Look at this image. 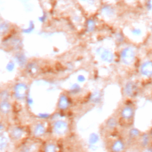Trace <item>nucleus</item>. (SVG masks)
Here are the masks:
<instances>
[{
    "label": "nucleus",
    "mask_w": 152,
    "mask_h": 152,
    "mask_svg": "<svg viewBox=\"0 0 152 152\" xmlns=\"http://www.w3.org/2000/svg\"><path fill=\"white\" fill-rule=\"evenodd\" d=\"M26 99H27V103H28V105H32L33 104V99L30 97H26Z\"/></svg>",
    "instance_id": "473e14b6"
},
{
    "label": "nucleus",
    "mask_w": 152,
    "mask_h": 152,
    "mask_svg": "<svg viewBox=\"0 0 152 152\" xmlns=\"http://www.w3.org/2000/svg\"><path fill=\"white\" fill-rule=\"evenodd\" d=\"M27 70L30 74L34 75V74H36L38 71V66L34 63H30L27 65Z\"/></svg>",
    "instance_id": "412c9836"
},
{
    "label": "nucleus",
    "mask_w": 152,
    "mask_h": 152,
    "mask_svg": "<svg viewBox=\"0 0 152 152\" xmlns=\"http://www.w3.org/2000/svg\"><path fill=\"white\" fill-rule=\"evenodd\" d=\"M106 125L110 129H115L118 125V121L114 117L109 118L106 122Z\"/></svg>",
    "instance_id": "2eb2a0df"
},
{
    "label": "nucleus",
    "mask_w": 152,
    "mask_h": 152,
    "mask_svg": "<svg viewBox=\"0 0 152 152\" xmlns=\"http://www.w3.org/2000/svg\"><path fill=\"white\" fill-rule=\"evenodd\" d=\"M77 81L80 83H83L86 81V77L83 75H79L77 77Z\"/></svg>",
    "instance_id": "2f4dec72"
},
{
    "label": "nucleus",
    "mask_w": 152,
    "mask_h": 152,
    "mask_svg": "<svg viewBox=\"0 0 152 152\" xmlns=\"http://www.w3.org/2000/svg\"><path fill=\"white\" fill-rule=\"evenodd\" d=\"M146 8L148 11L152 10V2L151 0H148L146 3Z\"/></svg>",
    "instance_id": "7c9ffc66"
},
{
    "label": "nucleus",
    "mask_w": 152,
    "mask_h": 152,
    "mask_svg": "<svg viewBox=\"0 0 152 152\" xmlns=\"http://www.w3.org/2000/svg\"><path fill=\"white\" fill-rule=\"evenodd\" d=\"M70 105V101L65 94H61L58 102V107L61 110L67 109Z\"/></svg>",
    "instance_id": "1a4fd4ad"
},
{
    "label": "nucleus",
    "mask_w": 152,
    "mask_h": 152,
    "mask_svg": "<svg viewBox=\"0 0 152 152\" xmlns=\"http://www.w3.org/2000/svg\"><path fill=\"white\" fill-rule=\"evenodd\" d=\"M10 94L7 90H2L0 92V99L1 101H8Z\"/></svg>",
    "instance_id": "b1692460"
},
{
    "label": "nucleus",
    "mask_w": 152,
    "mask_h": 152,
    "mask_svg": "<svg viewBox=\"0 0 152 152\" xmlns=\"http://www.w3.org/2000/svg\"><path fill=\"white\" fill-rule=\"evenodd\" d=\"M45 152H56V146L53 143H49L45 146Z\"/></svg>",
    "instance_id": "5701e85b"
},
{
    "label": "nucleus",
    "mask_w": 152,
    "mask_h": 152,
    "mask_svg": "<svg viewBox=\"0 0 152 152\" xmlns=\"http://www.w3.org/2000/svg\"><path fill=\"white\" fill-rule=\"evenodd\" d=\"M38 117L41 119H48L50 117V115L47 113H41L38 114Z\"/></svg>",
    "instance_id": "c85d7f7f"
},
{
    "label": "nucleus",
    "mask_w": 152,
    "mask_h": 152,
    "mask_svg": "<svg viewBox=\"0 0 152 152\" xmlns=\"http://www.w3.org/2000/svg\"><path fill=\"white\" fill-rule=\"evenodd\" d=\"M120 115L122 119L129 120L132 119L134 115V109L129 106H125L121 109Z\"/></svg>",
    "instance_id": "6e6552de"
},
{
    "label": "nucleus",
    "mask_w": 152,
    "mask_h": 152,
    "mask_svg": "<svg viewBox=\"0 0 152 152\" xmlns=\"http://www.w3.org/2000/svg\"><path fill=\"white\" fill-rule=\"evenodd\" d=\"M99 141V136L96 133H91L88 138L89 145H94Z\"/></svg>",
    "instance_id": "6ab92c4d"
},
{
    "label": "nucleus",
    "mask_w": 152,
    "mask_h": 152,
    "mask_svg": "<svg viewBox=\"0 0 152 152\" xmlns=\"http://www.w3.org/2000/svg\"><path fill=\"white\" fill-rule=\"evenodd\" d=\"M138 85L132 81H128L124 86V91L126 96L129 97H136L138 94Z\"/></svg>",
    "instance_id": "20e7f679"
},
{
    "label": "nucleus",
    "mask_w": 152,
    "mask_h": 152,
    "mask_svg": "<svg viewBox=\"0 0 152 152\" xmlns=\"http://www.w3.org/2000/svg\"><path fill=\"white\" fill-rule=\"evenodd\" d=\"M140 72L144 77H152V61H146L144 62L140 66Z\"/></svg>",
    "instance_id": "423d86ee"
},
{
    "label": "nucleus",
    "mask_w": 152,
    "mask_h": 152,
    "mask_svg": "<svg viewBox=\"0 0 152 152\" xmlns=\"http://www.w3.org/2000/svg\"><path fill=\"white\" fill-rule=\"evenodd\" d=\"M9 27V26L8 24L7 23H1L0 24V32H5L6 31L8 28Z\"/></svg>",
    "instance_id": "cd10ccee"
},
{
    "label": "nucleus",
    "mask_w": 152,
    "mask_h": 152,
    "mask_svg": "<svg viewBox=\"0 0 152 152\" xmlns=\"http://www.w3.org/2000/svg\"><path fill=\"white\" fill-rule=\"evenodd\" d=\"M53 129L56 134L64 135L68 131V124L64 121L57 120L53 124Z\"/></svg>",
    "instance_id": "39448f33"
},
{
    "label": "nucleus",
    "mask_w": 152,
    "mask_h": 152,
    "mask_svg": "<svg viewBox=\"0 0 152 152\" xmlns=\"http://www.w3.org/2000/svg\"><path fill=\"white\" fill-rule=\"evenodd\" d=\"M149 135H150V139L152 140V128L151 129L150 132H149Z\"/></svg>",
    "instance_id": "c9c22d12"
},
{
    "label": "nucleus",
    "mask_w": 152,
    "mask_h": 152,
    "mask_svg": "<svg viewBox=\"0 0 152 152\" xmlns=\"http://www.w3.org/2000/svg\"><path fill=\"white\" fill-rule=\"evenodd\" d=\"M46 15H42V17H40L39 18V20L40 22L43 23V22H44V21L46 20Z\"/></svg>",
    "instance_id": "72a5a7b5"
},
{
    "label": "nucleus",
    "mask_w": 152,
    "mask_h": 152,
    "mask_svg": "<svg viewBox=\"0 0 152 152\" xmlns=\"http://www.w3.org/2000/svg\"><path fill=\"white\" fill-rule=\"evenodd\" d=\"M80 1H88V0H80Z\"/></svg>",
    "instance_id": "4c0bfd02"
},
{
    "label": "nucleus",
    "mask_w": 152,
    "mask_h": 152,
    "mask_svg": "<svg viewBox=\"0 0 152 152\" xmlns=\"http://www.w3.org/2000/svg\"><path fill=\"white\" fill-rule=\"evenodd\" d=\"M150 30H151V33H152V24H151V26H150Z\"/></svg>",
    "instance_id": "e433bc0d"
},
{
    "label": "nucleus",
    "mask_w": 152,
    "mask_h": 152,
    "mask_svg": "<svg viewBox=\"0 0 152 152\" xmlns=\"http://www.w3.org/2000/svg\"><path fill=\"white\" fill-rule=\"evenodd\" d=\"M144 152H152V148H149V147H146L145 149L144 150Z\"/></svg>",
    "instance_id": "f704fd0d"
},
{
    "label": "nucleus",
    "mask_w": 152,
    "mask_h": 152,
    "mask_svg": "<svg viewBox=\"0 0 152 152\" xmlns=\"http://www.w3.org/2000/svg\"><path fill=\"white\" fill-rule=\"evenodd\" d=\"M96 28V23L93 19H88L86 23V29L87 32H93Z\"/></svg>",
    "instance_id": "aec40b11"
},
{
    "label": "nucleus",
    "mask_w": 152,
    "mask_h": 152,
    "mask_svg": "<svg viewBox=\"0 0 152 152\" xmlns=\"http://www.w3.org/2000/svg\"><path fill=\"white\" fill-rule=\"evenodd\" d=\"M96 54L99 55L100 59L107 63H112L114 60V54L112 50L107 48L102 47L98 48L96 50Z\"/></svg>",
    "instance_id": "f03ea898"
},
{
    "label": "nucleus",
    "mask_w": 152,
    "mask_h": 152,
    "mask_svg": "<svg viewBox=\"0 0 152 152\" xmlns=\"http://www.w3.org/2000/svg\"><path fill=\"white\" fill-rule=\"evenodd\" d=\"M7 140L5 138L2 139L0 141V150H3L7 145Z\"/></svg>",
    "instance_id": "c756f323"
},
{
    "label": "nucleus",
    "mask_w": 152,
    "mask_h": 152,
    "mask_svg": "<svg viewBox=\"0 0 152 152\" xmlns=\"http://www.w3.org/2000/svg\"><path fill=\"white\" fill-rule=\"evenodd\" d=\"M11 106L8 101H1L0 102V112L2 114L6 115L9 113L11 110Z\"/></svg>",
    "instance_id": "ddd939ff"
},
{
    "label": "nucleus",
    "mask_w": 152,
    "mask_h": 152,
    "mask_svg": "<svg viewBox=\"0 0 152 152\" xmlns=\"http://www.w3.org/2000/svg\"><path fill=\"white\" fill-rule=\"evenodd\" d=\"M15 59L19 65L23 66L26 63V58L25 55L22 53H17L15 55Z\"/></svg>",
    "instance_id": "f3484780"
},
{
    "label": "nucleus",
    "mask_w": 152,
    "mask_h": 152,
    "mask_svg": "<svg viewBox=\"0 0 152 152\" xmlns=\"http://www.w3.org/2000/svg\"><path fill=\"white\" fill-rule=\"evenodd\" d=\"M102 99V93L100 91H95L91 94L90 100L93 103H98Z\"/></svg>",
    "instance_id": "4468645a"
},
{
    "label": "nucleus",
    "mask_w": 152,
    "mask_h": 152,
    "mask_svg": "<svg viewBox=\"0 0 152 152\" xmlns=\"http://www.w3.org/2000/svg\"><path fill=\"white\" fill-rule=\"evenodd\" d=\"M129 137L131 138H136L138 137H140L141 135V133L139 129L135 128H131L129 131Z\"/></svg>",
    "instance_id": "4be33fe9"
},
{
    "label": "nucleus",
    "mask_w": 152,
    "mask_h": 152,
    "mask_svg": "<svg viewBox=\"0 0 152 152\" xmlns=\"http://www.w3.org/2000/svg\"><path fill=\"white\" fill-rule=\"evenodd\" d=\"M34 24L33 22V21H30L28 27L27 28L23 29V31L24 33H31L34 30Z\"/></svg>",
    "instance_id": "a878e982"
},
{
    "label": "nucleus",
    "mask_w": 152,
    "mask_h": 152,
    "mask_svg": "<svg viewBox=\"0 0 152 152\" xmlns=\"http://www.w3.org/2000/svg\"><path fill=\"white\" fill-rule=\"evenodd\" d=\"M130 33L135 37H140L142 36L143 31L141 28L138 27H133L129 30Z\"/></svg>",
    "instance_id": "a211bd4d"
},
{
    "label": "nucleus",
    "mask_w": 152,
    "mask_h": 152,
    "mask_svg": "<svg viewBox=\"0 0 152 152\" xmlns=\"http://www.w3.org/2000/svg\"><path fill=\"white\" fill-rule=\"evenodd\" d=\"M15 68L14 63L12 61L9 62L7 65V70L9 72H12Z\"/></svg>",
    "instance_id": "bb28decb"
},
{
    "label": "nucleus",
    "mask_w": 152,
    "mask_h": 152,
    "mask_svg": "<svg viewBox=\"0 0 152 152\" xmlns=\"http://www.w3.org/2000/svg\"><path fill=\"white\" fill-rule=\"evenodd\" d=\"M46 129L43 124L41 123L37 124L33 129V134L36 137H42L45 134Z\"/></svg>",
    "instance_id": "9b49d317"
},
{
    "label": "nucleus",
    "mask_w": 152,
    "mask_h": 152,
    "mask_svg": "<svg viewBox=\"0 0 152 152\" xmlns=\"http://www.w3.org/2000/svg\"><path fill=\"white\" fill-rule=\"evenodd\" d=\"M23 134V129L20 127H15L11 129V137L12 139L15 140H18L20 139Z\"/></svg>",
    "instance_id": "f8f14e48"
},
{
    "label": "nucleus",
    "mask_w": 152,
    "mask_h": 152,
    "mask_svg": "<svg viewBox=\"0 0 152 152\" xmlns=\"http://www.w3.org/2000/svg\"><path fill=\"white\" fill-rule=\"evenodd\" d=\"M27 90L26 84L23 83H17L14 87V95L17 99L22 100L27 97Z\"/></svg>",
    "instance_id": "7ed1b4c3"
},
{
    "label": "nucleus",
    "mask_w": 152,
    "mask_h": 152,
    "mask_svg": "<svg viewBox=\"0 0 152 152\" xmlns=\"http://www.w3.org/2000/svg\"><path fill=\"white\" fill-rule=\"evenodd\" d=\"M102 14L106 18H112L116 13L115 8L110 5H104L101 8Z\"/></svg>",
    "instance_id": "0eeeda50"
},
{
    "label": "nucleus",
    "mask_w": 152,
    "mask_h": 152,
    "mask_svg": "<svg viewBox=\"0 0 152 152\" xmlns=\"http://www.w3.org/2000/svg\"><path fill=\"white\" fill-rule=\"evenodd\" d=\"M150 137L149 135V134L147 133H143L141 135V146L143 147H147L150 142Z\"/></svg>",
    "instance_id": "dca6fc26"
},
{
    "label": "nucleus",
    "mask_w": 152,
    "mask_h": 152,
    "mask_svg": "<svg viewBox=\"0 0 152 152\" xmlns=\"http://www.w3.org/2000/svg\"><path fill=\"white\" fill-rule=\"evenodd\" d=\"M136 56L135 50L131 47H125L120 53V58L122 63L125 65L129 66L134 63Z\"/></svg>",
    "instance_id": "f257e3e1"
},
{
    "label": "nucleus",
    "mask_w": 152,
    "mask_h": 152,
    "mask_svg": "<svg viewBox=\"0 0 152 152\" xmlns=\"http://www.w3.org/2000/svg\"><path fill=\"white\" fill-rule=\"evenodd\" d=\"M70 91L73 94H77L81 91V87L78 84L75 83V84H74L73 85H72Z\"/></svg>",
    "instance_id": "393cba45"
},
{
    "label": "nucleus",
    "mask_w": 152,
    "mask_h": 152,
    "mask_svg": "<svg viewBox=\"0 0 152 152\" xmlns=\"http://www.w3.org/2000/svg\"><path fill=\"white\" fill-rule=\"evenodd\" d=\"M125 144L121 139L115 140L110 147L112 152H122L125 149Z\"/></svg>",
    "instance_id": "9d476101"
}]
</instances>
